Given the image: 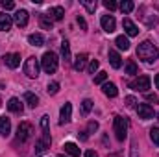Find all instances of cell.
<instances>
[{
    "instance_id": "cell-23",
    "label": "cell",
    "mask_w": 159,
    "mask_h": 157,
    "mask_svg": "<svg viewBox=\"0 0 159 157\" xmlns=\"http://www.w3.org/2000/svg\"><path fill=\"white\" fill-rule=\"evenodd\" d=\"M28 43H30L32 46H43L44 37H43V34H30V35H28Z\"/></svg>"
},
{
    "instance_id": "cell-10",
    "label": "cell",
    "mask_w": 159,
    "mask_h": 157,
    "mask_svg": "<svg viewBox=\"0 0 159 157\" xmlns=\"http://www.w3.org/2000/svg\"><path fill=\"white\" fill-rule=\"evenodd\" d=\"M122 28H124V32H126L128 37H135V35L139 34V28L135 26V22H133L131 19H124V20H122Z\"/></svg>"
},
{
    "instance_id": "cell-44",
    "label": "cell",
    "mask_w": 159,
    "mask_h": 157,
    "mask_svg": "<svg viewBox=\"0 0 159 157\" xmlns=\"http://www.w3.org/2000/svg\"><path fill=\"white\" fill-rule=\"evenodd\" d=\"M154 81H156V87L159 89V74H156V79H154Z\"/></svg>"
},
{
    "instance_id": "cell-33",
    "label": "cell",
    "mask_w": 159,
    "mask_h": 157,
    "mask_svg": "<svg viewBox=\"0 0 159 157\" xmlns=\"http://www.w3.org/2000/svg\"><path fill=\"white\" fill-rule=\"evenodd\" d=\"M150 139H152L154 144L159 146V128H152V129H150Z\"/></svg>"
},
{
    "instance_id": "cell-42",
    "label": "cell",
    "mask_w": 159,
    "mask_h": 157,
    "mask_svg": "<svg viewBox=\"0 0 159 157\" xmlns=\"http://www.w3.org/2000/svg\"><path fill=\"white\" fill-rule=\"evenodd\" d=\"M146 98H148L150 102H159V98H157V96H156V94H148Z\"/></svg>"
},
{
    "instance_id": "cell-48",
    "label": "cell",
    "mask_w": 159,
    "mask_h": 157,
    "mask_svg": "<svg viewBox=\"0 0 159 157\" xmlns=\"http://www.w3.org/2000/svg\"><path fill=\"white\" fill-rule=\"evenodd\" d=\"M157 118H159V115H157Z\"/></svg>"
},
{
    "instance_id": "cell-31",
    "label": "cell",
    "mask_w": 159,
    "mask_h": 157,
    "mask_svg": "<svg viewBox=\"0 0 159 157\" xmlns=\"http://www.w3.org/2000/svg\"><path fill=\"white\" fill-rule=\"evenodd\" d=\"M126 74H129V76H135L137 74V65L133 61H128L126 63Z\"/></svg>"
},
{
    "instance_id": "cell-12",
    "label": "cell",
    "mask_w": 159,
    "mask_h": 157,
    "mask_svg": "<svg viewBox=\"0 0 159 157\" xmlns=\"http://www.w3.org/2000/svg\"><path fill=\"white\" fill-rule=\"evenodd\" d=\"M13 20H15L20 28H24V26L28 24V11H26V9H17L15 15H13Z\"/></svg>"
},
{
    "instance_id": "cell-15",
    "label": "cell",
    "mask_w": 159,
    "mask_h": 157,
    "mask_svg": "<svg viewBox=\"0 0 159 157\" xmlns=\"http://www.w3.org/2000/svg\"><path fill=\"white\" fill-rule=\"evenodd\" d=\"M87 61H89V56L87 54H78L76 56V59H74V70H83L85 69V65H87Z\"/></svg>"
},
{
    "instance_id": "cell-29",
    "label": "cell",
    "mask_w": 159,
    "mask_h": 157,
    "mask_svg": "<svg viewBox=\"0 0 159 157\" xmlns=\"http://www.w3.org/2000/svg\"><path fill=\"white\" fill-rule=\"evenodd\" d=\"M80 4H81L89 13H94V11H96V2H94V0H80Z\"/></svg>"
},
{
    "instance_id": "cell-37",
    "label": "cell",
    "mask_w": 159,
    "mask_h": 157,
    "mask_svg": "<svg viewBox=\"0 0 159 157\" xmlns=\"http://www.w3.org/2000/svg\"><path fill=\"white\" fill-rule=\"evenodd\" d=\"M98 129V122L96 120H91L89 124H87V133H94Z\"/></svg>"
},
{
    "instance_id": "cell-8",
    "label": "cell",
    "mask_w": 159,
    "mask_h": 157,
    "mask_svg": "<svg viewBox=\"0 0 159 157\" xmlns=\"http://www.w3.org/2000/svg\"><path fill=\"white\" fill-rule=\"evenodd\" d=\"M72 118V104L67 102L63 107H61V113H59V124H69Z\"/></svg>"
},
{
    "instance_id": "cell-28",
    "label": "cell",
    "mask_w": 159,
    "mask_h": 157,
    "mask_svg": "<svg viewBox=\"0 0 159 157\" xmlns=\"http://www.w3.org/2000/svg\"><path fill=\"white\" fill-rule=\"evenodd\" d=\"M119 7H120V11H122V13H131V11H133V7H135V4H133L131 0H124V2H120V4H119Z\"/></svg>"
},
{
    "instance_id": "cell-18",
    "label": "cell",
    "mask_w": 159,
    "mask_h": 157,
    "mask_svg": "<svg viewBox=\"0 0 159 157\" xmlns=\"http://www.w3.org/2000/svg\"><path fill=\"white\" fill-rule=\"evenodd\" d=\"M7 109H9L11 113H22V104H20V100H19V98H9Z\"/></svg>"
},
{
    "instance_id": "cell-1",
    "label": "cell",
    "mask_w": 159,
    "mask_h": 157,
    "mask_svg": "<svg viewBox=\"0 0 159 157\" xmlns=\"http://www.w3.org/2000/svg\"><path fill=\"white\" fill-rule=\"evenodd\" d=\"M137 56H139V59H143L144 63L154 65L156 59H157V56H159V50L152 41H143V43L137 46Z\"/></svg>"
},
{
    "instance_id": "cell-41",
    "label": "cell",
    "mask_w": 159,
    "mask_h": 157,
    "mask_svg": "<svg viewBox=\"0 0 159 157\" xmlns=\"http://www.w3.org/2000/svg\"><path fill=\"white\" fill-rule=\"evenodd\" d=\"M85 157H98V154H96L94 150H87V152H85Z\"/></svg>"
},
{
    "instance_id": "cell-14",
    "label": "cell",
    "mask_w": 159,
    "mask_h": 157,
    "mask_svg": "<svg viewBox=\"0 0 159 157\" xmlns=\"http://www.w3.org/2000/svg\"><path fill=\"white\" fill-rule=\"evenodd\" d=\"M41 128H43V141H46L50 144V128H48V115H43L41 117Z\"/></svg>"
},
{
    "instance_id": "cell-24",
    "label": "cell",
    "mask_w": 159,
    "mask_h": 157,
    "mask_svg": "<svg viewBox=\"0 0 159 157\" xmlns=\"http://www.w3.org/2000/svg\"><path fill=\"white\" fill-rule=\"evenodd\" d=\"M63 15H65V9H63L61 6H56V7L50 9V19H52V20H61Z\"/></svg>"
},
{
    "instance_id": "cell-35",
    "label": "cell",
    "mask_w": 159,
    "mask_h": 157,
    "mask_svg": "<svg viewBox=\"0 0 159 157\" xmlns=\"http://www.w3.org/2000/svg\"><path fill=\"white\" fill-rule=\"evenodd\" d=\"M104 6H106L109 11H113V9H117V7H119V4H117L115 0H104Z\"/></svg>"
},
{
    "instance_id": "cell-16",
    "label": "cell",
    "mask_w": 159,
    "mask_h": 157,
    "mask_svg": "<svg viewBox=\"0 0 159 157\" xmlns=\"http://www.w3.org/2000/svg\"><path fill=\"white\" fill-rule=\"evenodd\" d=\"M11 22L13 19L6 13H0V32H9L11 30Z\"/></svg>"
},
{
    "instance_id": "cell-45",
    "label": "cell",
    "mask_w": 159,
    "mask_h": 157,
    "mask_svg": "<svg viewBox=\"0 0 159 157\" xmlns=\"http://www.w3.org/2000/svg\"><path fill=\"white\" fill-rule=\"evenodd\" d=\"M107 157H117V155H107Z\"/></svg>"
},
{
    "instance_id": "cell-38",
    "label": "cell",
    "mask_w": 159,
    "mask_h": 157,
    "mask_svg": "<svg viewBox=\"0 0 159 157\" xmlns=\"http://www.w3.org/2000/svg\"><path fill=\"white\" fill-rule=\"evenodd\" d=\"M0 6L7 11V9H13V7H15V2H11V0H2V2H0Z\"/></svg>"
},
{
    "instance_id": "cell-25",
    "label": "cell",
    "mask_w": 159,
    "mask_h": 157,
    "mask_svg": "<svg viewBox=\"0 0 159 157\" xmlns=\"http://www.w3.org/2000/svg\"><path fill=\"white\" fill-rule=\"evenodd\" d=\"M115 44L119 46L120 50H124V52H126V50H129V41H128L126 35H119V37L115 39Z\"/></svg>"
},
{
    "instance_id": "cell-39",
    "label": "cell",
    "mask_w": 159,
    "mask_h": 157,
    "mask_svg": "<svg viewBox=\"0 0 159 157\" xmlns=\"http://www.w3.org/2000/svg\"><path fill=\"white\" fill-rule=\"evenodd\" d=\"M124 102H126V105H128V107H135V104H137V100H135L133 96H126V98H124Z\"/></svg>"
},
{
    "instance_id": "cell-17",
    "label": "cell",
    "mask_w": 159,
    "mask_h": 157,
    "mask_svg": "<svg viewBox=\"0 0 159 157\" xmlns=\"http://www.w3.org/2000/svg\"><path fill=\"white\" fill-rule=\"evenodd\" d=\"M109 63L113 69H120L122 67V57L117 50H109Z\"/></svg>"
},
{
    "instance_id": "cell-27",
    "label": "cell",
    "mask_w": 159,
    "mask_h": 157,
    "mask_svg": "<svg viewBox=\"0 0 159 157\" xmlns=\"http://www.w3.org/2000/svg\"><path fill=\"white\" fill-rule=\"evenodd\" d=\"M48 148H50V144H48L46 141H43V139L35 142V154H37V155H43V154H44Z\"/></svg>"
},
{
    "instance_id": "cell-43",
    "label": "cell",
    "mask_w": 159,
    "mask_h": 157,
    "mask_svg": "<svg viewBox=\"0 0 159 157\" xmlns=\"http://www.w3.org/2000/svg\"><path fill=\"white\" fill-rule=\"evenodd\" d=\"M137 146H135V142L131 144V157H137V150H135Z\"/></svg>"
},
{
    "instance_id": "cell-26",
    "label": "cell",
    "mask_w": 159,
    "mask_h": 157,
    "mask_svg": "<svg viewBox=\"0 0 159 157\" xmlns=\"http://www.w3.org/2000/svg\"><path fill=\"white\" fill-rule=\"evenodd\" d=\"M61 56H63V59L67 63L70 61V44H69V41H63L61 43Z\"/></svg>"
},
{
    "instance_id": "cell-47",
    "label": "cell",
    "mask_w": 159,
    "mask_h": 157,
    "mask_svg": "<svg viewBox=\"0 0 159 157\" xmlns=\"http://www.w3.org/2000/svg\"><path fill=\"white\" fill-rule=\"evenodd\" d=\"M59 157H65V155H59Z\"/></svg>"
},
{
    "instance_id": "cell-5",
    "label": "cell",
    "mask_w": 159,
    "mask_h": 157,
    "mask_svg": "<svg viewBox=\"0 0 159 157\" xmlns=\"http://www.w3.org/2000/svg\"><path fill=\"white\" fill-rule=\"evenodd\" d=\"M24 74L28 78H37L39 76V61L35 57H28L24 63Z\"/></svg>"
},
{
    "instance_id": "cell-20",
    "label": "cell",
    "mask_w": 159,
    "mask_h": 157,
    "mask_svg": "<svg viewBox=\"0 0 159 157\" xmlns=\"http://www.w3.org/2000/svg\"><path fill=\"white\" fill-rule=\"evenodd\" d=\"M11 131V120L7 117H0V135H9Z\"/></svg>"
},
{
    "instance_id": "cell-19",
    "label": "cell",
    "mask_w": 159,
    "mask_h": 157,
    "mask_svg": "<svg viewBox=\"0 0 159 157\" xmlns=\"http://www.w3.org/2000/svg\"><path fill=\"white\" fill-rule=\"evenodd\" d=\"M39 24H41L43 30H52L54 20L50 19V15H46V13H39Z\"/></svg>"
},
{
    "instance_id": "cell-9",
    "label": "cell",
    "mask_w": 159,
    "mask_h": 157,
    "mask_svg": "<svg viewBox=\"0 0 159 157\" xmlns=\"http://www.w3.org/2000/svg\"><path fill=\"white\" fill-rule=\"evenodd\" d=\"M137 113H139V118L148 120V118H154V107L148 105V104H139L137 105Z\"/></svg>"
},
{
    "instance_id": "cell-3",
    "label": "cell",
    "mask_w": 159,
    "mask_h": 157,
    "mask_svg": "<svg viewBox=\"0 0 159 157\" xmlns=\"http://www.w3.org/2000/svg\"><path fill=\"white\" fill-rule=\"evenodd\" d=\"M113 129H115L117 139H119V141H124V139L128 137V118L117 115L115 120H113Z\"/></svg>"
},
{
    "instance_id": "cell-13",
    "label": "cell",
    "mask_w": 159,
    "mask_h": 157,
    "mask_svg": "<svg viewBox=\"0 0 159 157\" xmlns=\"http://www.w3.org/2000/svg\"><path fill=\"white\" fill-rule=\"evenodd\" d=\"M102 91H104V94H106V96H109V98H115V96L119 94L117 85H115V83H111V81H106V83L102 85Z\"/></svg>"
},
{
    "instance_id": "cell-34",
    "label": "cell",
    "mask_w": 159,
    "mask_h": 157,
    "mask_svg": "<svg viewBox=\"0 0 159 157\" xmlns=\"http://www.w3.org/2000/svg\"><path fill=\"white\" fill-rule=\"evenodd\" d=\"M106 81H107V72H104V70L94 76V83H102V85H104Z\"/></svg>"
},
{
    "instance_id": "cell-30",
    "label": "cell",
    "mask_w": 159,
    "mask_h": 157,
    "mask_svg": "<svg viewBox=\"0 0 159 157\" xmlns=\"http://www.w3.org/2000/svg\"><path fill=\"white\" fill-rule=\"evenodd\" d=\"M91 109H93V100L85 98V100L81 102V113H83V115H89V113H91Z\"/></svg>"
},
{
    "instance_id": "cell-36",
    "label": "cell",
    "mask_w": 159,
    "mask_h": 157,
    "mask_svg": "<svg viewBox=\"0 0 159 157\" xmlns=\"http://www.w3.org/2000/svg\"><path fill=\"white\" fill-rule=\"evenodd\" d=\"M98 67H100V63H98L96 59H91V63H89V72H91V74H94V72L98 70Z\"/></svg>"
},
{
    "instance_id": "cell-11",
    "label": "cell",
    "mask_w": 159,
    "mask_h": 157,
    "mask_svg": "<svg viewBox=\"0 0 159 157\" xmlns=\"http://www.w3.org/2000/svg\"><path fill=\"white\" fill-rule=\"evenodd\" d=\"M4 63L9 69H17L20 65V54H6L4 56Z\"/></svg>"
},
{
    "instance_id": "cell-2",
    "label": "cell",
    "mask_w": 159,
    "mask_h": 157,
    "mask_svg": "<svg viewBox=\"0 0 159 157\" xmlns=\"http://www.w3.org/2000/svg\"><path fill=\"white\" fill-rule=\"evenodd\" d=\"M41 67L46 74H54L57 70V56L54 52H44V56L41 59Z\"/></svg>"
},
{
    "instance_id": "cell-46",
    "label": "cell",
    "mask_w": 159,
    "mask_h": 157,
    "mask_svg": "<svg viewBox=\"0 0 159 157\" xmlns=\"http://www.w3.org/2000/svg\"><path fill=\"white\" fill-rule=\"evenodd\" d=\"M0 105H2V100H0Z\"/></svg>"
},
{
    "instance_id": "cell-4",
    "label": "cell",
    "mask_w": 159,
    "mask_h": 157,
    "mask_svg": "<svg viewBox=\"0 0 159 157\" xmlns=\"http://www.w3.org/2000/svg\"><path fill=\"white\" fill-rule=\"evenodd\" d=\"M32 135H34V126L30 122H20L19 128H17V139L20 142H26V141L32 139Z\"/></svg>"
},
{
    "instance_id": "cell-32",
    "label": "cell",
    "mask_w": 159,
    "mask_h": 157,
    "mask_svg": "<svg viewBox=\"0 0 159 157\" xmlns=\"http://www.w3.org/2000/svg\"><path fill=\"white\" fill-rule=\"evenodd\" d=\"M46 91H48V94H57V92H59V83H57V81H52V83H48Z\"/></svg>"
},
{
    "instance_id": "cell-6",
    "label": "cell",
    "mask_w": 159,
    "mask_h": 157,
    "mask_svg": "<svg viewBox=\"0 0 159 157\" xmlns=\"http://www.w3.org/2000/svg\"><path fill=\"white\" fill-rule=\"evenodd\" d=\"M129 87L133 89V91H139V92H148V89H150V78L148 76H139V78H135L131 83H129Z\"/></svg>"
},
{
    "instance_id": "cell-40",
    "label": "cell",
    "mask_w": 159,
    "mask_h": 157,
    "mask_svg": "<svg viewBox=\"0 0 159 157\" xmlns=\"http://www.w3.org/2000/svg\"><path fill=\"white\" fill-rule=\"evenodd\" d=\"M76 22L80 24V28H81V30H87V22H85V19H83V17H80V15H78Z\"/></svg>"
},
{
    "instance_id": "cell-21",
    "label": "cell",
    "mask_w": 159,
    "mask_h": 157,
    "mask_svg": "<svg viewBox=\"0 0 159 157\" xmlns=\"http://www.w3.org/2000/svg\"><path fill=\"white\" fill-rule=\"evenodd\" d=\"M24 100H26V104L30 105V107H37L39 105V96L37 94H34V92H24Z\"/></svg>"
},
{
    "instance_id": "cell-7",
    "label": "cell",
    "mask_w": 159,
    "mask_h": 157,
    "mask_svg": "<svg viewBox=\"0 0 159 157\" xmlns=\"http://www.w3.org/2000/svg\"><path fill=\"white\" fill-rule=\"evenodd\" d=\"M100 24H102V30L107 32V34H113L115 28H117V22H115V17L113 15H104L100 19Z\"/></svg>"
},
{
    "instance_id": "cell-22",
    "label": "cell",
    "mask_w": 159,
    "mask_h": 157,
    "mask_svg": "<svg viewBox=\"0 0 159 157\" xmlns=\"http://www.w3.org/2000/svg\"><path fill=\"white\" fill-rule=\"evenodd\" d=\"M63 148H65V152H67L70 157H80V148L74 144V142H65Z\"/></svg>"
}]
</instances>
